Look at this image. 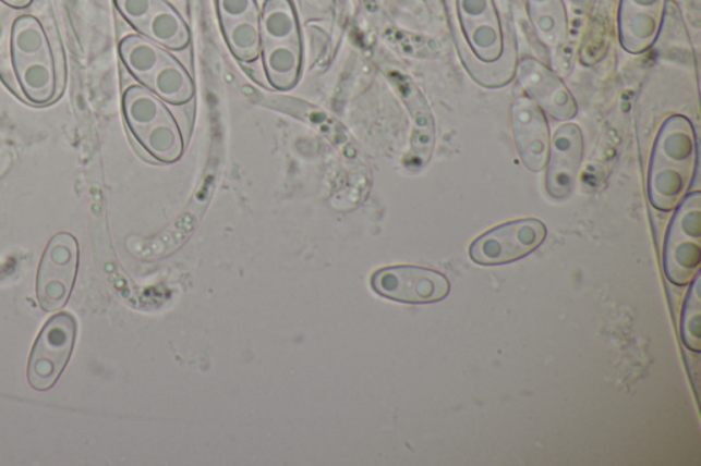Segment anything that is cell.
Here are the masks:
<instances>
[{
  "mask_svg": "<svg viewBox=\"0 0 701 466\" xmlns=\"http://www.w3.org/2000/svg\"><path fill=\"white\" fill-rule=\"evenodd\" d=\"M267 79L277 90L295 87L302 73V42H262Z\"/></svg>",
  "mask_w": 701,
  "mask_h": 466,
  "instance_id": "16",
  "label": "cell"
},
{
  "mask_svg": "<svg viewBox=\"0 0 701 466\" xmlns=\"http://www.w3.org/2000/svg\"><path fill=\"white\" fill-rule=\"evenodd\" d=\"M120 57L128 72L164 101L184 105L194 98V79L168 48L130 35L120 42Z\"/></svg>",
  "mask_w": 701,
  "mask_h": 466,
  "instance_id": "5",
  "label": "cell"
},
{
  "mask_svg": "<svg viewBox=\"0 0 701 466\" xmlns=\"http://www.w3.org/2000/svg\"><path fill=\"white\" fill-rule=\"evenodd\" d=\"M529 13L540 40L559 47L566 37V15L560 0H529Z\"/></svg>",
  "mask_w": 701,
  "mask_h": 466,
  "instance_id": "18",
  "label": "cell"
},
{
  "mask_svg": "<svg viewBox=\"0 0 701 466\" xmlns=\"http://www.w3.org/2000/svg\"><path fill=\"white\" fill-rule=\"evenodd\" d=\"M261 19V17H259ZM259 19H247L221 25L225 41L233 57L242 62H254L262 51Z\"/></svg>",
  "mask_w": 701,
  "mask_h": 466,
  "instance_id": "19",
  "label": "cell"
},
{
  "mask_svg": "<svg viewBox=\"0 0 701 466\" xmlns=\"http://www.w3.org/2000/svg\"><path fill=\"white\" fill-rule=\"evenodd\" d=\"M469 76L486 88H501L516 76V58L507 57L505 36L492 0H457Z\"/></svg>",
  "mask_w": 701,
  "mask_h": 466,
  "instance_id": "2",
  "label": "cell"
},
{
  "mask_svg": "<svg viewBox=\"0 0 701 466\" xmlns=\"http://www.w3.org/2000/svg\"><path fill=\"white\" fill-rule=\"evenodd\" d=\"M666 235L663 269L674 285H689L701 261V196L690 193L677 206Z\"/></svg>",
  "mask_w": 701,
  "mask_h": 466,
  "instance_id": "6",
  "label": "cell"
},
{
  "mask_svg": "<svg viewBox=\"0 0 701 466\" xmlns=\"http://www.w3.org/2000/svg\"><path fill=\"white\" fill-rule=\"evenodd\" d=\"M547 237V228L534 218L518 219L488 230L470 245V259L481 266L506 265L532 254Z\"/></svg>",
  "mask_w": 701,
  "mask_h": 466,
  "instance_id": "8",
  "label": "cell"
},
{
  "mask_svg": "<svg viewBox=\"0 0 701 466\" xmlns=\"http://www.w3.org/2000/svg\"><path fill=\"white\" fill-rule=\"evenodd\" d=\"M511 127L519 159L524 168L542 171L549 152V126L545 112L527 96H519L511 105Z\"/></svg>",
  "mask_w": 701,
  "mask_h": 466,
  "instance_id": "13",
  "label": "cell"
},
{
  "mask_svg": "<svg viewBox=\"0 0 701 466\" xmlns=\"http://www.w3.org/2000/svg\"><path fill=\"white\" fill-rule=\"evenodd\" d=\"M583 136L576 123H564L556 128L549 144L545 168V189L555 200H565L575 189L582 163Z\"/></svg>",
  "mask_w": 701,
  "mask_h": 466,
  "instance_id": "14",
  "label": "cell"
},
{
  "mask_svg": "<svg viewBox=\"0 0 701 466\" xmlns=\"http://www.w3.org/2000/svg\"><path fill=\"white\" fill-rule=\"evenodd\" d=\"M698 142L692 122L684 115L668 116L657 132L652 148L649 197L661 211H672L682 201L692 184Z\"/></svg>",
  "mask_w": 701,
  "mask_h": 466,
  "instance_id": "1",
  "label": "cell"
},
{
  "mask_svg": "<svg viewBox=\"0 0 701 466\" xmlns=\"http://www.w3.org/2000/svg\"><path fill=\"white\" fill-rule=\"evenodd\" d=\"M259 23L262 42H302L297 9L291 0H265Z\"/></svg>",
  "mask_w": 701,
  "mask_h": 466,
  "instance_id": "17",
  "label": "cell"
},
{
  "mask_svg": "<svg viewBox=\"0 0 701 466\" xmlns=\"http://www.w3.org/2000/svg\"><path fill=\"white\" fill-rule=\"evenodd\" d=\"M3 4H7L9 8L13 9H26L29 8L32 3H34V0H0Z\"/></svg>",
  "mask_w": 701,
  "mask_h": 466,
  "instance_id": "22",
  "label": "cell"
},
{
  "mask_svg": "<svg viewBox=\"0 0 701 466\" xmlns=\"http://www.w3.org/2000/svg\"><path fill=\"white\" fill-rule=\"evenodd\" d=\"M516 76L527 98L556 121H571L578 106L566 84L534 58H522L517 64Z\"/></svg>",
  "mask_w": 701,
  "mask_h": 466,
  "instance_id": "12",
  "label": "cell"
},
{
  "mask_svg": "<svg viewBox=\"0 0 701 466\" xmlns=\"http://www.w3.org/2000/svg\"><path fill=\"white\" fill-rule=\"evenodd\" d=\"M701 299H700V278H696L692 289L688 294L687 302L684 305L681 320V334L684 344L694 352L701 347Z\"/></svg>",
  "mask_w": 701,
  "mask_h": 466,
  "instance_id": "20",
  "label": "cell"
},
{
  "mask_svg": "<svg viewBox=\"0 0 701 466\" xmlns=\"http://www.w3.org/2000/svg\"><path fill=\"white\" fill-rule=\"evenodd\" d=\"M666 0H623L619 10V40L626 51L650 50L660 35Z\"/></svg>",
  "mask_w": 701,
  "mask_h": 466,
  "instance_id": "15",
  "label": "cell"
},
{
  "mask_svg": "<svg viewBox=\"0 0 701 466\" xmlns=\"http://www.w3.org/2000/svg\"><path fill=\"white\" fill-rule=\"evenodd\" d=\"M122 111L132 137L149 158L174 163L183 157L184 138L179 122L152 90L132 85L122 96Z\"/></svg>",
  "mask_w": 701,
  "mask_h": 466,
  "instance_id": "4",
  "label": "cell"
},
{
  "mask_svg": "<svg viewBox=\"0 0 701 466\" xmlns=\"http://www.w3.org/2000/svg\"><path fill=\"white\" fill-rule=\"evenodd\" d=\"M78 269V243L69 233H58L48 243L37 272V299L47 312L65 307Z\"/></svg>",
  "mask_w": 701,
  "mask_h": 466,
  "instance_id": "10",
  "label": "cell"
},
{
  "mask_svg": "<svg viewBox=\"0 0 701 466\" xmlns=\"http://www.w3.org/2000/svg\"><path fill=\"white\" fill-rule=\"evenodd\" d=\"M121 17L146 39L180 51L190 46L191 30L168 0H114Z\"/></svg>",
  "mask_w": 701,
  "mask_h": 466,
  "instance_id": "9",
  "label": "cell"
},
{
  "mask_svg": "<svg viewBox=\"0 0 701 466\" xmlns=\"http://www.w3.org/2000/svg\"><path fill=\"white\" fill-rule=\"evenodd\" d=\"M371 286L378 296L404 304L442 302L451 291L440 272L419 266L384 267L374 272Z\"/></svg>",
  "mask_w": 701,
  "mask_h": 466,
  "instance_id": "11",
  "label": "cell"
},
{
  "mask_svg": "<svg viewBox=\"0 0 701 466\" xmlns=\"http://www.w3.org/2000/svg\"><path fill=\"white\" fill-rule=\"evenodd\" d=\"M217 13L221 25L261 17L256 0H217Z\"/></svg>",
  "mask_w": 701,
  "mask_h": 466,
  "instance_id": "21",
  "label": "cell"
},
{
  "mask_svg": "<svg viewBox=\"0 0 701 466\" xmlns=\"http://www.w3.org/2000/svg\"><path fill=\"white\" fill-rule=\"evenodd\" d=\"M10 52L15 83L21 95L34 106H47L60 96L56 56L45 26L34 15L14 21Z\"/></svg>",
  "mask_w": 701,
  "mask_h": 466,
  "instance_id": "3",
  "label": "cell"
},
{
  "mask_svg": "<svg viewBox=\"0 0 701 466\" xmlns=\"http://www.w3.org/2000/svg\"><path fill=\"white\" fill-rule=\"evenodd\" d=\"M77 321L71 314L52 316L32 347L28 382L37 391L53 388L68 366L76 344Z\"/></svg>",
  "mask_w": 701,
  "mask_h": 466,
  "instance_id": "7",
  "label": "cell"
}]
</instances>
